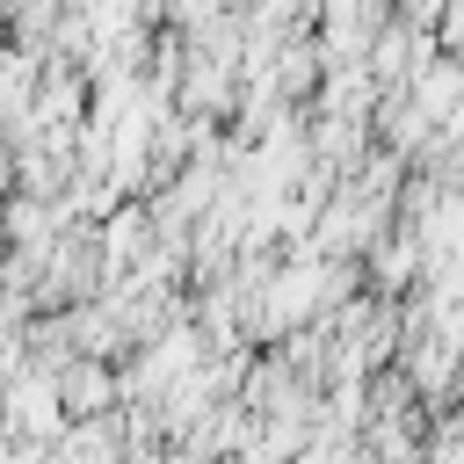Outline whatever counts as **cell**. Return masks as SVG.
<instances>
[{
    "mask_svg": "<svg viewBox=\"0 0 464 464\" xmlns=\"http://www.w3.org/2000/svg\"><path fill=\"white\" fill-rule=\"evenodd\" d=\"M58 399H65L72 413H102V406L116 399V377L102 370V355H87V362H72V370L58 377Z\"/></svg>",
    "mask_w": 464,
    "mask_h": 464,
    "instance_id": "obj_1",
    "label": "cell"
},
{
    "mask_svg": "<svg viewBox=\"0 0 464 464\" xmlns=\"http://www.w3.org/2000/svg\"><path fill=\"white\" fill-rule=\"evenodd\" d=\"M7 14H14V0H0V22H7Z\"/></svg>",
    "mask_w": 464,
    "mask_h": 464,
    "instance_id": "obj_3",
    "label": "cell"
},
{
    "mask_svg": "<svg viewBox=\"0 0 464 464\" xmlns=\"http://www.w3.org/2000/svg\"><path fill=\"white\" fill-rule=\"evenodd\" d=\"M435 29H442V51H464V0H450L435 14Z\"/></svg>",
    "mask_w": 464,
    "mask_h": 464,
    "instance_id": "obj_2",
    "label": "cell"
}]
</instances>
